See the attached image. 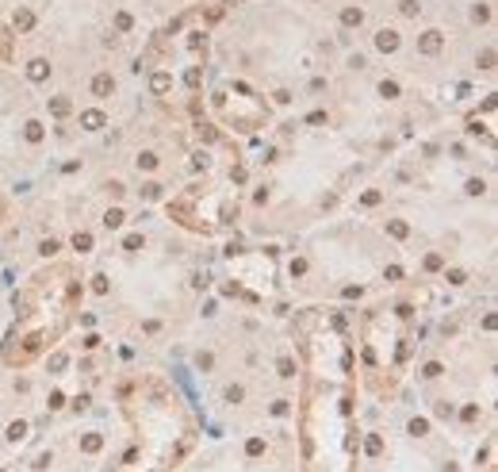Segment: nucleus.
I'll return each instance as SVG.
<instances>
[{
    "instance_id": "8",
    "label": "nucleus",
    "mask_w": 498,
    "mask_h": 472,
    "mask_svg": "<svg viewBox=\"0 0 498 472\" xmlns=\"http://www.w3.org/2000/svg\"><path fill=\"white\" fill-rule=\"evenodd\" d=\"M23 434H27V422H12V426H8V438H12V442H20Z\"/></svg>"
},
{
    "instance_id": "10",
    "label": "nucleus",
    "mask_w": 498,
    "mask_h": 472,
    "mask_svg": "<svg viewBox=\"0 0 498 472\" xmlns=\"http://www.w3.org/2000/svg\"><path fill=\"white\" fill-rule=\"evenodd\" d=\"M73 246H77L81 253H85V249L92 246V234H77V238H73Z\"/></svg>"
},
{
    "instance_id": "16",
    "label": "nucleus",
    "mask_w": 498,
    "mask_h": 472,
    "mask_svg": "<svg viewBox=\"0 0 498 472\" xmlns=\"http://www.w3.org/2000/svg\"><path fill=\"white\" fill-rule=\"evenodd\" d=\"M0 58H8V35L0 31Z\"/></svg>"
},
{
    "instance_id": "15",
    "label": "nucleus",
    "mask_w": 498,
    "mask_h": 472,
    "mask_svg": "<svg viewBox=\"0 0 498 472\" xmlns=\"http://www.w3.org/2000/svg\"><path fill=\"white\" fill-rule=\"evenodd\" d=\"M380 89H384V96H399V85H391V81H384Z\"/></svg>"
},
{
    "instance_id": "13",
    "label": "nucleus",
    "mask_w": 498,
    "mask_h": 472,
    "mask_svg": "<svg viewBox=\"0 0 498 472\" xmlns=\"http://www.w3.org/2000/svg\"><path fill=\"white\" fill-rule=\"evenodd\" d=\"M138 165H146V169H154V165H158V157H154V154H142V157H138Z\"/></svg>"
},
{
    "instance_id": "7",
    "label": "nucleus",
    "mask_w": 498,
    "mask_h": 472,
    "mask_svg": "<svg viewBox=\"0 0 498 472\" xmlns=\"http://www.w3.org/2000/svg\"><path fill=\"white\" fill-rule=\"evenodd\" d=\"M27 73H31V81H43V77H46V62H31Z\"/></svg>"
},
{
    "instance_id": "1",
    "label": "nucleus",
    "mask_w": 498,
    "mask_h": 472,
    "mask_svg": "<svg viewBox=\"0 0 498 472\" xmlns=\"http://www.w3.org/2000/svg\"><path fill=\"white\" fill-rule=\"evenodd\" d=\"M92 92H96V96H108V92H112V77H108V73H100V77L92 81Z\"/></svg>"
},
{
    "instance_id": "9",
    "label": "nucleus",
    "mask_w": 498,
    "mask_h": 472,
    "mask_svg": "<svg viewBox=\"0 0 498 472\" xmlns=\"http://www.w3.org/2000/svg\"><path fill=\"white\" fill-rule=\"evenodd\" d=\"M27 138L39 142V138H43V123H27Z\"/></svg>"
},
{
    "instance_id": "11",
    "label": "nucleus",
    "mask_w": 498,
    "mask_h": 472,
    "mask_svg": "<svg viewBox=\"0 0 498 472\" xmlns=\"http://www.w3.org/2000/svg\"><path fill=\"white\" fill-rule=\"evenodd\" d=\"M104 223H108V226H119V223H123V211H119V207L108 211V215H104Z\"/></svg>"
},
{
    "instance_id": "14",
    "label": "nucleus",
    "mask_w": 498,
    "mask_h": 472,
    "mask_svg": "<svg viewBox=\"0 0 498 472\" xmlns=\"http://www.w3.org/2000/svg\"><path fill=\"white\" fill-rule=\"evenodd\" d=\"M345 23H361V8H349L345 12Z\"/></svg>"
},
{
    "instance_id": "2",
    "label": "nucleus",
    "mask_w": 498,
    "mask_h": 472,
    "mask_svg": "<svg viewBox=\"0 0 498 472\" xmlns=\"http://www.w3.org/2000/svg\"><path fill=\"white\" fill-rule=\"evenodd\" d=\"M376 46H380V50H395V46H399V39H395V31H380V39H376Z\"/></svg>"
},
{
    "instance_id": "6",
    "label": "nucleus",
    "mask_w": 498,
    "mask_h": 472,
    "mask_svg": "<svg viewBox=\"0 0 498 472\" xmlns=\"http://www.w3.org/2000/svg\"><path fill=\"white\" fill-rule=\"evenodd\" d=\"M246 453H249V457H261V453H265V442H261V438H249Z\"/></svg>"
},
{
    "instance_id": "5",
    "label": "nucleus",
    "mask_w": 498,
    "mask_h": 472,
    "mask_svg": "<svg viewBox=\"0 0 498 472\" xmlns=\"http://www.w3.org/2000/svg\"><path fill=\"white\" fill-rule=\"evenodd\" d=\"M422 50H426V54H433V50H441V39H437V31H430V35L422 39Z\"/></svg>"
},
{
    "instance_id": "3",
    "label": "nucleus",
    "mask_w": 498,
    "mask_h": 472,
    "mask_svg": "<svg viewBox=\"0 0 498 472\" xmlns=\"http://www.w3.org/2000/svg\"><path fill=\"white\" fill-rule=\"evenodd\" d=\"M100 446H104V438H100V434H89V438L81 442V449H85V453H96Z\"/></svg>"
},
{
    "instance_id": "4",
    "label": "nucleus",
    "mask_w": 498,
    "mask_h": 472,
    "mask_svg": "<svg viewBox=\"0 0 498 472\" xmlns=\"http://www.w3.org/2000/svg\"><path fill=\"white\" fill-rule=\"evenodd\" d=\"M81 123H85L89 131H96V127H104V115H100V112H85V119H81Z\"/></svg>"
},
{
    "instance_id": "12",
    "label": "nucleus",
    "mask_w": 498,
    "mask_h": 472,
    "mask_svg": "<svg viewBox=\"0 0 498 472\" xmlns=\"http://www.w3.org/2000/svg\"><path fill=\"white\" fill-rule=\"evenodd\" d=\"M410 430H414V434H426V430H430V422H426V419H414V422H410Z\"/></svg>"
}]
</instances>
